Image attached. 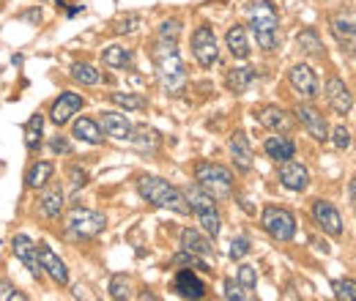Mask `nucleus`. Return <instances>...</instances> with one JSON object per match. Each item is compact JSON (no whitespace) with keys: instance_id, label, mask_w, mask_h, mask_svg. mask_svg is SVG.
Here are the masks:
<instances>
[{"instance_id":"5701e85b","label":"nucleus","mask_w":356,"mask_h":301,"mask_svg":"<svg viewBox=\"0 0 356 301\" xmlns=\"http://www.w3.org/2000/svg\"><path fill=\"white\" fill-rule=\"evenodd\" d=\"M225 44L230 50V55L236 61H247L250 58V39H247V28L244 25H230L227 33H225Z\"/></svg>"},{"instance_id":"c85d7f7f","label":"nucleus","mask_w":356,"mask_h":301,"mask_svg":"<svg viewBox=\"0 0 356 301\" xmlns=\"http://www.w3.org/2000/svg\"><path fill=\"white\" fill-rule=\"evenodd\" d=\"M129 140L142 150V153H153V150L162 146V137H159V132L156 129H151V126H132V135H129Z\"/></svg>"},{"instance_id":"6e6552de","label":"nucleus","mask_w":356,"mask_h":301,"mask_svg":"<svg viewBox=\"0 0 356 301\" xmlns=\"http://www.w3.org/2000/svg\"><path fill=\"white\" fill-rule=\"evenodd\" d=\"M192 55L203 69H212L214 64L219 61V41H216V33H214L212 25L203 22L200 28H195V33H192Z\"/></svg>"},{"instance_id":"f257e3e1","label":"nucleus","mask_w":356,"mask_h":301,"mask_svg":"<svg viewBox=\"0 0 356 301\" xmlns=\"http://www.w3.org/2000/svg\"><path fill=\"white\" fill-rule=\"evenodd\" d=\"M178 41H159L153 44V64H156V77H159V85L167 96H178L184 88H187V69H184V61L178 55Z\"/></svg>"},{"instance_id":"72a5a7b5","label":"nucleus","mask_w":356,"mask_h":301,"mask_svg":"<svg viewBox=\"0 0 356 301\" xmlns=\"http://www.w3.org/2000/svg\"><path fill=\"white\" fill-rule=\"evenodd\" d=\"M110 101L118 104V107H124L127 113H129V110H145V107H148V101L142 99L140 93H124V90L110 93Z\"/></svg>"},{"instance_id":"0eeeda50","label":"nucleus","mask_w":356,"mask_h":301,"mask_svg":"<svg viewBox=\"0 0 356 301\" xmlns=\"http://www.w3.org/2000/svg\"><path fill=\"white\" fill-rule=\"evenodd\" d=\"M261 227L274 238V241H293L296 235V217L288 211V208H280V206H266L261 211Z\"/></svg>"},{"instance_id":"bb28decb","label":"nucleus","mask_w":356,"mask_h":301,"mask_svg":"<svg viewBox=\"0 0 356 301\" xmlns=\"http://www.w3.org/2000/svg\"><path fill=\"white\" fill-rule=\"evenodd\" d=\"M263 150H266V156H269V159H274V162H285V159H293V156H296V143H293L290 137H283V135H277V132H274V137H266Z\"/></svg>"},{"instance_id":"4be33fe9","label":"nucleus","mask_w":356,"mask_h":301,"mask_svg":"<svg viewBox=\"0 0 356 301\" xmlns=\"http://www.w3.org/2000/svg\"><path fill=\"white\" fill-rule=\"evenodd\" d=\"M230 153H233V162H236V167L241 170V173H250L252 170V164H255V153L250 148V140H247V135L244 132H236L233 137H230Z\"/></svg>"},{"instance_id":"e433bc0d","label":"nucleus","mask_w":356,"mask_h":301,"mask_svg":"<svg viewBox=\"0 0 356 301\" xmlns=\"http://www.w3.org/2000/svg\"><path fill=\"white\" fill-rule=\"evenodd\" d=\"M178 36H181V19H165L159 25V33H156L159 41H178Z\"/></svg>"},{"instance_id":"f3484780","label":"nucleus","mask_w":356,"mask_h":301,"mask_svg":"<svg viewBox=\"0 0 356 301\" xmlns=\"http://www.w3.org/2000/svg\"><path fill=\"white\" fill-rule=\"evenodd\" d=\"M280 164V184L290 192H304L310 186V170L301 164V162H293V159H285L277 162Z\"/></svg>"},{"instance_id":"8fccbe9b","label":"nucleus","mask_w":356,"mask_h":301,"mask_svg":"<svg viewBox=\"0 0 356 301\" xmlns=\"http://www.w3.org/2000/svg\"><path fill=\"white\" fill-rule=\"evenodd\" d=\"M348 203H351V206L356 203V184H354V181L348 184Z\"/></svg>"},{"instance_id":"2eb2a0df","label":"nucleus","mask_w":356,"mask_h":301,"mask_svg":"<svg viewBox=\"0 0 356 301\" xmlns=\"http://www.w3.org/2000/svg\"><path fill=\"white\" fill-rule=\"evenodd\" d=\"M11 252L17 255V260L30 271V277L33 280H41V266H39V255H36V244L25 235V233H19V235H14L11 238Z\"/></svg>"},{"instance_id":"2f4dec72","label":"nucleus","mask_w":356,"mask_h":301,"mask_svg":"<svg viewBox=\"0 0 356 301\" xmlns=\"http://www.w3.org/2000/svg\"><path fill=\"white\" fill-rule=\"evenodd\" d=\"M41 137H44V115L41 113H33L30 121L25 124V148L30 153L41 148Z\"/></svg>"},{"instance_id":"c03bdc74","label":"nucleus","mask_w":356,"mask_h":301,"mask_svg":"<svg viewBox=\"0 0 356 301\" xmlns=\"http://www.w3.org/2000/svg\"><path fill=\"white\" fill-rule=\"evenodd\" d=\"M0 301H28V296L19 293L11 282H0Z\"/></svg>"},{"instance_id":"c9c22d12","label":"nucleus","mask_w":356,"mask_h":301,"mask_svg":"<svg viewBox=\"0 0 356 301\" xmlns=\"http://www.w3.org/2000/svg\"><path fill=\"white\" fill-rule=\"evenodd\" d=\"M236 282L250 293V291H255V285H258V269L255 266H250V263H241L238 266V271H236Z\"/></svg>"},{"instance_id":"ddd939ff","label":"nucleus","mask_w":356,"mask_h":301,"mask_svg":"<svg viewBox=\"0 0 356 301\" xmlns=\"http://www.w3.org/2000/svg\"><path fill=\"white\" fill-rule=\"evenodd\" d=\"M36 255H39V266H41V271L55 282V285H69V269H66V263L47 246V244H39L36 246Z\"/></svg>"},{"instance_id":"f704fd0d","label":"nucleus","mask_w":356,"mask_h":301,"mask_svg":"<svg viewBox=\"0 0 356 301\" xmlns=\"http://www.w3.org/2000/svg\"><path fill=\"white\" fill-rule=\"evenodd\" d=\"M71 77L79 82V85H99L102 75L96 72V66L91 64H71Z\"/></svg>"},{"instance_id":"49530a36","label":"nucleus","mask_w":356,"mask_h":301,"mask_svg":"<svg viewBox=\"0 0 356 301\" xmlns=\"http://www.w3.org/2000/svg\"><path fill=\"white\" fill-rule=\"evenodd\" d=\"M69 184L71 189H82L88 184V173L82 167H69Z\"/></svg>"},{"instance_id":"b1692460","label":"nucleus","mask_w":356,"mask_h":301,"mask_svg":"<svg viewBox=\"0 0 356 301\" xmlns=\"http://www.w3.org/2000/svg\"><path fill=\"white\" fill-rule=\"evenodd\" d=\"M181 246L195 252V255H203V258H209L214 252V241L209 235H203L200 230H195V227H184L181 230Z\"/></svg>"},{"instance_id":"7c9ffc66","label":"nucleus","mask_w":356,"mask_h":301,"mask_svg":"<svg viewBox=\"0 0 356 301\" xmlns=\"http://www.w3.org/2000/svg\"><path fill=\"white\" fill-rule=\"evenodd\" d=\"M296 44H299V50H301L304 55H310V58H324V41H321V36H318L315 28H304V30L296 36Z\"/></svg>"},{"instance_id":"09e8293b","label":"nucleus","mask_w":356,"mask_h":301,"mask_svg":"<svg viewBox=\"0 0 356 301\" xmlns=\"http://www.w3.org/2000/svg\"><path fill=\"white\" fill-rule=\"evenodd\" d=\"M236 200H238V206H241V211H244V214L255 217V206L250 203V197H236Z\"/></svg>"},{"instance_id":"58836bf2","label":"nucleus","mask_w":356,"mask_h":301,"mask_svg":"<svg viewBox=\"0 0 356 301\" xmlns=\"http://www.w3.org/2000/svg\"><path fill=\"white\" fill-rule=\"evenodd\" d=\"M250 252H252V244H250L247 235H236V238L230 241V258H233V260H244Z\"/></svg>"},{"instance_id":"ea45409f","label":"nucleus","mask_w":356,"mask_h":301,"mask_svg":"<svg viewBox=\"0 0 356 301\" xmlns=\"http://www.w3.org/2000/svg\"><path fill=\"white\" fill-rule=\"evenodd\" d=\"M142 25V19L138 17V14H127V17H121L115 25H113V30L121 36V33H132V30H138Z\"/></svg>"},{"instance_id":"f8f14e48","label":"nucleus","mask_w":356,"mask_h":301,"mask_svg":"<svg viewBox=\"0 0 356 301\" xmlns=\"http://www.w3.org/2000/svg\"><path fill=\"white\" fill-rule=\"evenodd\" d=\"M82 107H85V99H82L79 93H74V90H64V93L53 101L50 121H53L55 126H66V124L71 121V115H77Z\"/></svg>"},{"instance_id":"7ed1b4c3","label":"nucleus","mask_w":356,"mask_h":301,"mask_svg":"<svg viewBox=\"0 0 356 301\" xmlns=\"http://www.w3.org/2000/svg\"><path fill=\"white\" fill-rule=\"evenodd\" d=\"M250 28L263 52H274L280 47V17L272 0H261L250 8Z\"/></svg>"},{"instance_id":"4468645a","label":"nucleus","mask_w":356,"mask_h":301,"mask_svg":"<svg viewBox=\"0 0 356 301\" xmlns=\"http://www.w3.org/2000/svg\"><path fill=\"white\" fill-rule=\"evenodd\" d=\"M326 99H329V104H332V110L337 115H351V110H354V93L346 85V79L329 77L326 79Z\"/></svg>"},{"instance_id":"4c0bfd02","label":"nucleus","mask_w":356,"mask_h":301,"mask_svg":"<svg viewBox=\"0 0 356 301\" xmlns=\"http://www.w3.org/2000/svg\"><path fill=\"white\" fill-rule=\"evenodd\" d=\"M110 296L113 299H129V277L127 274H113L110 277Z\"/></svg>"},{"instance_id":"dca6fc26","label":"nucleus","mask_w":356,"mask_h":301,"mask_svg":"<svg viewBox=\"0 0 356 301\" xmlns=\"http://www.w3.org/2000/svg\"><path fill=\"white\" fill-rule=\"evenodd\" d=\"M173 291L181 299H203L206 296V282L195 274V269H178L173 277Z\"/></svg>"},{"instance_id":"6ab92c4d","label":"nucleus","mask_w":356,"mask_h":301,"mask_svg":"<svg viewBox=\"0 0 356 301\" xmlns=\"http://www.w3.org/2000/svg\"><path fill=\"white\" fill-rule=\"evenodd\" d=\"M99 124H102L104 135L113 137V140H129V135H132V121L127 118V113L104 110L102 118H99Z\"/></svg>"},{"instance_id":"a19ab883","label":"nucleus","mask_w":356,"mask_h":301,"mask_svg":"<svg viewBox=\"0 0 356 301\" xmlns=\"http://www.w3.org/2000/svg\"><path fill=\"white\" fill-rule=\"evenodd\" d=\"M225 299H230V301H247V299H252V293H247L236 280H225V293H222Z\"/></svg>"},{"instance_id":"423d86ee","label":"nucleus","mask_w":356,"mask_h":301,"mask_svg":"<svg viewBox=\"0 0 356 301\" xmlns=\"http://www.w3.org/2000/svg\"><path fill=\"white\" fill-rule=\"evenodd\" d=\"M66 233L74 241H85V238H96L104 227H107V217L99 214V211H91V208H82V206H74L69 214H66Z\"/></svg>"},{"instance_id":"20e7f679","label":"nucleus","mask_w":356,"mask_h":301,"mask_svg":"<svg viewBox=\"0 0 356 301\" xmlns=\"http://www.w3.org/2000/svg\"><path fill=\"white\" fill-rule=\"evenodd\" d=\"M181 192H184V197H187L189 211H195L198 225L203 227V233H206L209 238H216L219 230H222V214H219V208H216V200H214L212 195H206L198 184H189V186H184Z\"/></svg>"},{"instance_id":"1a4fd4ad","label":"nucleus","mask_w":356,"mask_h":301,"mask_svg":"<svg viewBox=\"0 0 356 301\" xmlns=\"http://www.w3.org/2000/svg\"><path fill=\"white\" fill-rule=\"evenodd\" d=\"M310 214H312L315 225L321 227L326 235H332V238H343V233H346V227H343V217H340V211H337L332 203H326V200H312Z\"/></svg>"},{"instance_id":"9b49d317","label":"nucleus","mask_w":356,"mask_h":301,"mask_svg":"<svg viewBox=\"0 0 356 301\" xmlns=\"http://www.w3.org/2000/svg\"><path fill=\"white\" fill-rule=\"evenodd\" d=\"M288 82H290V88H293L299 96H304V99H315V96L321 93L318 75H315V72H312V66H307V64H296V66H290V72H288Z\"/></svg>"},{"instance_id":"473e14b6","label":"nucleus","mask_w":356,"mask_h":301,"mask_svg":"<svg viewBox=\"0 0 356 301\" xmlns=\"http://www.w3.org/2000/svg\"><path fill=\"white\" fill-rule=\"evenodd\" d=\"M173 266H178V269H198V271H203V274H212L214 271L212 266L206 263L203 255H195V252H189V249L176 252V255H173Z\"/></svg>"},{"instance_id":"aec40b11","label":"nucleus","mask_w":356,"mask_h":301,"mask_svg":"<svg viewBox=\"0 0 356 301\" xmlns=\"http://www.w3.org/2000/svg\"><path fill=\"white\" fill-rule=\"evenodd\" d=\"M64 200H66V195H64V189L55 184V186H47L44 192H41V197H39V214L44 217V220H61V211H64Z\"/></svg>"},{"instance_id":"3c124183","label":"nucleus","mask_w":356,"mask_h":301,"mask_svg":"<svg viewBox=\"0 0 356 301\" xmlns=\"http://www.w3.org/2000/svg\"><path fill=\"white\" fill-rule=\"evenodd\" d=\"M79 11H85V6H71V8L66 11V14H69V17H77Z\"/></svg>"},{"instance_id":"c756f323","label":"nucleus","mask_w":356,"mask_h":301,"mask_svg":"<svg viewBox=\"0 0 356 301\" xmlns=\"http://www.w3.org/2000/svg\"><path fill=\"white\" fill-rule=\"evenodd\" d=\"M102 64L107 69H129L132 66V50L121 47V44H110L102 50Z\"/></svg>"},{"instance_id":"f03ea898","label":"nucleus","mask_w":356,"mask_h":301,"mask_svg":"<svg viewBox=\"0 0 356 301\" xmlns=\"http://www.w3.org/2000/svg\"><path fill=\"white\" fill-rule=\"evenodd\" d=\"M138 192L145 203L151 206H159V208H167L173 214H189V206H187V197L178 186L167 184L165 178H156V175H142L138 181Z\"/></svg>"},{"instance_id":"79ce46f5","label":"nucleus","mask_w":356,"mask_h":301,"mask_svg":"<svg viewBox=\"0 0 356 301\" xmlns=\"http://www.w3.org/2000/svg\"><path fill=\"white\" fill-rule=\"evenodd\" d=\"M335 296L340 301H354L356 282L354 280H337V282H335Z\"/></svg>"},{"instance_id":"39448f33","label":"nucleus","mask_w":356,"mask_h":301,"mask_svg":"<svg viewBox=\"0 0 356 301\" xmlns=\"http://www.w3.org/2000/svg\"><path fill=\"white\" fill-rule=\"evenodd\" d=\"M195 184L206 195H212L214 200H227V197H233V184L236 181H233V173L227 167H222L216 162H198Z\"/></svg>"},{"instance_id":"cd10ccee","label":"nucleus","mask_w":356,"mask_h":301,"mask_svg":"<svg viewBox=\"0 0 356 301\" xmlns=\"http://www.w3.org/2000/svg\"><path fill=\"white\" fill-rule=\"evenodd\" d=\"M332 33L337 36V41L348 50V52H354V36H356V30H354V17L348 14H337V17H332Z\"/></svg>"},{"instance_id":"a18cd8bd","label":"nucleus","mask_w":356,"mask_h":301,"mask_svg":"<svg viewBox=\"0 0 356 301\" xmlns=\"http://www.w3.org/2000/svg\"><path fill=\"white\" fill-rule=\"evenodd\" d=\"M50 148H53V153H58V156H69L71 150H74L69 143V137H64V135L53 137V140H50Z\"/></svg>"},{"instance_id":"de8ad7c7","label":"nucleus","mask_w":356,"mask_h":301,"mask_svg":"<svg viewBox=\"0 0 356 301\" xmlns=\"http://www.w3.org/2000/svg\"><path fill=\"white\" fill-rule=\"evenodd\" d=\"M22 19H28L30 25H39V22H41L44 17H41V8L36 6V8H30V11H25V14H22Z\"/></svg>"},{"instance_id":"a878e982","label":"nucleus","mask_w":356,"mask_h":301,"mask_svg":"<svg viewBox=\"0 0 356 301\" xmlns=\"http://www.w3.org/2000/svg\"><path fill=\"white\" fill-rule=\"evenodd\" d=\"M53 175H55V164L41 159V162H36V164L28 167V173H25V186H28V189H41V186H47V184L53 181Z\"/></svg>"},{"instance_id":"a211bd4d","label":"nucleus","mask_w":356,"mask_h":301,"mask_svg":"<svg viewBox=\"0 0 356 301\" xmlns=\"http://www.w3.org/2000/svg\"><path fill=\"white\" fill-rule=\"evenodd\" d=\"M255 121H258L263 129L277 132V135H283V132H288V129L293 126V118L285 113L283 107H277V104H266V107L255 110Z\"/></svg>"},{"instance_id":"412c9836","label":"nucleus","mask_w":356,"mask_h":301,"mask_svg":"<svg viewBox=\"0 0 356 301\" xmlns=\"http://www.w3.org/2000/svg\"><path fill=\"white\" fill-rule=\"evenodd\" d=\"M258 77H261L258 69H252V66H236V69H230V72L225 75V88H227L230 93L241 96V93H247V90L255 85Z\"/></svg>"},{"instance_id":"9d476101","label":"nucleus","mask_w":356,"mask_h":301,"mask_svg":"<svg viewBox=\"0 0 356 301\" xmlns=\"http://www.w3.org/2000/svg\"><path fill=\"white\" fill-rule=\"evenodd\" d=\"M293 115L299 118V124L304 126V132H307L312 140H318V143H326V140H329V124H326V118H324L315 107H310V104H296V107H293Z\"/></svg>"},{"instance_id":"37998d69","label":"nucleus","mask_w":356,"mask_h":301,"mask_svg":"<svg viewBox=\"0 0 356 301\" xmlns=\"http://www.w3.org/2000/svg\"><path fill=\"white\" fill-rule=\"evenodd\" d=\"M329 140L335 143V148H340V150L351 148V132H348L346 126H337V129L332 132V137H329Z\"/></svg>"},{"instance_id":"393cba45","label":"nucleus","mask_w":356,"mask_h":301,"mask_svg":"<svg viewBox=\"0 0 356 301\" xmlns=\"http://www.w3.org/2000/svg\"><path fill=\"white\" fill-rule=\"evenodd\" d=\"M71 132H74L77 140H82L88 146H102L104 143V132H102V126L93 118H77Z\"/></svg>"}]
</instances>
